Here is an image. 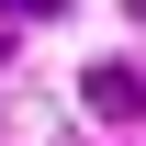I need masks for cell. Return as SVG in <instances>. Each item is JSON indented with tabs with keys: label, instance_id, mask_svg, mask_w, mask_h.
<instances>
[{
	"label": "cell",
	"instance_id": "obj_1",
	"mask_svg": "<svg viewBox=\"0 0 146 146\" xmlns=\"http://www.w3.org/2000/svg\"><path fill=\"white\" fill-rule=\"evenodd\" d=\"M79 101H90L101 124H135V112H146V68H112V56H101V68H79Z\"/></svg>",
	"mask_w": 146,
	"mask_h": 146
},
{
	"label": "cell",
	"instance_id": "obj_2",
	"mask_svg": "<svg viewBox=\"0 0 146 146\" xmlns=\"http://www.w3.org/2000/svg\"><path fill=\"white\" fill-rule=\"evenodd\" d=\"M0 11H11V23H34V11H68V0H0Z\"/></svg>",
	"mask_w": 146,
	"mask_h": 146
},
{
	"label": "cell",
	"instance_id": "obj_3",
	"mask_svg": "<svg viewBox=\"0 0 146 146\" xmlns=\"http://www.w3.org/2000/svg\"><path fill=\"white\" fill-rule=\"evenodd\" d=\"M0 56H11V34H0Z\"/></svg>",
	"mask_w": 146,
	"mask_h": 146
}]
</instances>
